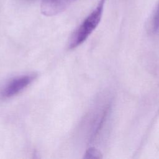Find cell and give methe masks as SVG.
<instances>
[{"instance_id": "obj_1", "label": "cell", "mask_w": 159, "mask_h": 159, "mask_svg": "<svg viewBox=\"0 0 159 159\" xmlns=\"http://www.w3.org/2000/svg\"><path fill=\"white\" fill-rule=\"evenodd\" d=\"M106 0H99L95 9L86 17L72 35L70 48H74L83 43L99 24L102 18Z\"/></svg>"}, {"instance_id": "obj_2", "label": "cell", "mask_w": 159, "mask_h": 159, "mask_svg": "<svg viewBox=\"0 0 159 159\" xmlns=\"http://www.w3.org/2000/svg\"><path fill=\"white\" fill-rule=\"evenodd\" d=\"M35 78L34 75H25L16 77L7 83L1 92L2 98H11L25 89Z\"/></svg>"}, {"instance_id": "obj_3", "label": "cell", "mask_w": 159, "mask_h": 159, "mask_svg": "<svg viewBox=\"0 0 159 159\" xmlns=\"http://www.w3.org/2000/svg\"><path fill=\"white\" fill-rule=\"evenodd\" d=\"M76 0H53L42 1L41 5L42 13L47 16L56 15L63 11L72 2Z\"/></svg>"}, {"instance_id": "obj_4", "label": "cell", "mask_w": 159, "mask_h": 159, "mask_svg": "<svg viewBox=\"0 0 159 159\" xmlns=\"http://www.w3.org/2000/svg\"><path fill=\"white\" fill-rule=\"evenodd\" d=\"M102 158V154L98 149L91 147L88 148L84 155V158Z\"/></svg>"}, {"instance_id": "obj_5", "label": "cell", "mask_w": 159, "mask_h": 159, "mask_svg": "<svg viewBox=\"0 0 159 159\" xmlns=\"http://www.w3.org/2000/svg\"><path fill=\"white\" fill-rule=\"evenodd\" d=\"M153 29L155 32L159 30V4L157 7V9L155 12L153 21H152Z\"/></svg>"}, {"instance_id": "obj_6", "label": "cell", "mask_w": 159, "mask_h": 159, "mask_svg": "<svg viewBox=\"0 0 159 159\" xmlns=\"http://www.w3.org/2000/svg\"><path fill=\"white\" fill-rule=\"evenodd\" d=\"M53 1V0H42V1Z\"/></svg>"}]
</instances>
